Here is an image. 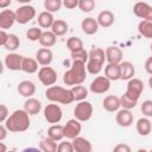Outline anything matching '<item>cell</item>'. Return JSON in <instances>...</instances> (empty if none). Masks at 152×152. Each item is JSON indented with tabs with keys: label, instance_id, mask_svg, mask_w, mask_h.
<instances>
[{
	"label": "cell",
	"instance_id": "6da1fadb",
	"mask_svg": "<svg viewBox=\"0 0 152 152\" xmlns=\"http://www.w3.org/2000/svg\"><path fill=\"white\" fill-rule=\"evenodd\" d=\"M4 124L7 127L8 132H25L31 124L30 114L25 109H17L7 118Z\"/></svg>",
	"mask_w": 152,
	"mask_h": 152
},
{
	"label": "cell",
	"instance_id": "7a4b0ae2",
	"mask_svg": "<svg viewBox=\"0 0 152 152\" xmlns=\"http://www.w3.org/2000/svg\"><path fill=\"white\" fill-rule=\"evenodd\" d=\"M87 65L82 61H72L71 68L66 70L63 75V82L66 86H77L82 84L87 75Z\"/></svg>",
	"mask_w": 152,
	"mask_h": 152
},
{
	"label": "cell",
	"instance_id": "3957f363",
	"mask_svg": "<svg viewBox=\"0 0 152 152\" xmlns=\"http://www.w3.org/2000/svg\"><path fill=\"white\" fill-rule=\"evenodd\" d=\"M45 97L50 102L62 103V104H70L75 101L74 94L71 89L63 88L61 86H50L45 90Z\"/></svg>",
	"mask_w": 152,
	"mask_h": 152
},
{
	"label": "cell",
	"instance_id": "277c9868",
	"mask_svg": "<svg viewBox=\"0 0 152 152\" xmlns=\"http://www.w3.org/2000/svg\"><path fill=\"white\" fill-rule=\"evenodd\" d=\"M106 61V52L101 48L93 46L89 51V57L87 62V71L91 75H97L103 68Z\"/></svg>",
	"mask_w": 152,
	"mask_h": 152
},
{
	"label": "cell",
	"instance_id": "5b68a950",
	"mask_svg": "<svg viewBox=\"0 0 152 152\" xmlns=\"http://www.w3.org/2000/svg\"><path fill=\"white\" fill-rule=\"evenodd\" d=\"M91 115H93V104L86 100L78 101V103L74 108V116L81 122H84L88 121L91 118Z\"/></svg>",
	"mask_w": 152,
	"mask_h": 152
},
{
	"label": "cell",
	"instance_id": "8992f818",
	"mask_svg": "<svg viewBox=\"0 0 152 152\" xmlns=\"http://www.w3.org/2000/svg\"><path fill=\"white\" fill-rule=\"evenodd\" d=\"M37 14V11L33 6L31 5H21L20 7H18L15 10V17H17V23L25 25L28 21H31L32 19H34Z\"/></svg>",
	"mask_w": 152,
	"mask_h": 152
},
{
	"label": "cell",
	"instance_id": "52a82bcc",
	"mask_svg": "<svg viewBox=\"0 0 152 152\" xmlns=\"http://www.w3.org/2000/svg\"><path fill=\"white\" fill-rule=\"evenodd\" d=\"M44 118L49 124H58L62 120L63 116V112L62 108L56 103V102H51L50 104H46L44 107Z\"/></svg>",
	"mask_w": 152,
	"mask_h": 152
},
{
	"label": "cell",
	"instance_id": "ba28073f",
	"mask_svg": "<svg viewBox=\"0 0 152 152\" xmlns=\"http://www.w3.org/2000/svg\"><path fill=\"white\" fill-rule=\"evenodd\" d=\"M38 78L43 86H53L57 81V72L53 68L44 65L38 70Z\"/></svg>",
	"mask_w": 152,
	"mask_h": 152
},
{
	"label": "cell",
	"instance_id": "9c48e42d",
	"mask_svg": "<svg viewBox=\"0 0 152 152\" xmlns=\"http://www.w3.org/2000/svg\"><path fill=\"white\" fill-rule=\"evenodd\" d=\"M109 88H110V80L107 78L106 76L95 77L89 86L90 91L94 94H104L109 90Z\"/></svg>",
	"mask_w": 152,
	"mask_h": 152
},
{
	"label": "cell",
	"instance_id": "30bf717a",
	"mask_svg": "<svg viewBox=\"0 0 152 152\" xmlns=\"http://www.w3.org/2000/svg\"><path fill=\"white\" fill-rule=\"evenodd\" d=\"M63 129H64V138L72 140L74 138L78 137L80 133H81V131H82L81 121L77 120L76 118H75V119H70V120H68L66 124L63 126Z\"/></svg>",
	"mask_w": 152,
	"mask_h": 152
},
{
	"label": "cell",
	"instance_id": "8fae6325",
	"mask_svg": "<svg viewBox=\"0 0 152 152\" xmlns=\"http://www.w3.org/2000/svg\"><path fill=\"white\" fill-rule=\"evenodd\" d=\"M133 13L140 19L152 21V6L148 5L147 2H144V1L135 2L133 6Z\"/></svg>",
	"mask_w": 152,
	"mask_h": 152
},
{
	"label": "cell",
	"instance_id": "7c38bea8",
	"mask_svg": "<svg viewBox=\"0 0 152 152\" xmlns=\"http://www.w3.org/2000/svg\"><path fill=\"white\" fill-rule=\"evenodd\" d=\"M144 83H142V81L141 80H139V78H131V80H128V83H127V88H126V93L128 94V95H131V96H133L134 99H137V100H139V97H140V95L142 94V91H144Z\"/></svg>",
	"mask_w": 152,
	"mask_h": 152
},
{
	"label": "cell",
	"instance_id": "4fadbf2b",
	"mask_svg": "<svg viewBox=\"0 0 152 152\" xmlns=\"http://www.w3.org/2000/svg\"><path fill=\"white\" fill-rule=\"evenodd\" d=\"M23 58H24V57H23L21 55L15 53V52H11V53H8V55L5 56V59H4L5 66H6L8 70H12V71L21 70Z\"/></svg>",
	"mask_w": 152,
	"mask_h": 152
},
{
	"label": "cell",
	"instance_id": "5bb4252c",
	"mask_svg": "<svg viewBox=\"0 0 152 152\" xmlns=\"http://www.w3.org/2000/svg\"><path fill=\"white\" fill-rule=\"evenodd\" d=\"M17 21L15 11L12 10H2L0 12V28L7 30L13 26V24Z\"/></svg>",
	"mask_w": 152,
	"mask_h": 152
},
{
	"label": "cell",
	"instance_id": "9a60e30c",
	"mask_svg": "<svg viewBox=\"0 0 152 152\" xmlns=\"http://www.w3.org/2000/svg\"><path fill=\"white\" fill-rule=\"evenodd\" d=\"M115 121L120 127H129L133 124V114L131 109H119L115 115Z\"/></svg>",
	"mask_w": 152,
	"mask_h": 152
},
{
	"label": "cell",
	"instance_id": "2e32d148",
	"mask_svg": "<svg viewBox=\"0 0 152 152\" xmlns=\"http://www.w3.org/2000/svg\"><path fill=\"white\" fill-rule=\"evenodd\" d=\"M106 61L108 63H118L120 64L122 62L124 52L119 46H108L106 50Z\"/></svg>",
	"mask_w": 152,
	"mask_h": 152
},
{
	"label": "cell",
	"instance_id": "e0dca14e",
	"mask_svg": "<svg viewBox=\"0 0 152 152\" xmlns=\"http://www.w3.org/2000/svg\"><path fill=\"white\" fill-rule=\"evenodd\" d=\"M17 90L24 97H32V95H34L36 93V84L32 81L24 80L18 84Z\"/></svg>",
	"mask_w": 152,
	"mask_h": 152
},
{
	"label": "cell",
	"instance_id": "ac0fdd59",
	"mask_svg": "<svg viewBox=\"0 0 152 152\" xmlns=\"http://www.w3.org/2000/svg\"><path fill=\"white\" fill-rule=\"evenodd\" d=\"M97 23H99V26L101 27H110L113 24H114V20H115V17H114V13L109 10H104L102 12H100L97 14V18H96Z\"/></svg>",
	"mask_w": 152,
	"mask_h": 152
},
{
	"label": "cell",
	"instance_id": "d6986e66",
	"mask_svg": "<svg viewBox=\"0 0 152 152\" xmlns=\"http://www.w3.org/2000/svg\"><path fill=\"white\" fill-rule=\"evenodd\" d=\"M102 107L107 110V112H110V113H114V112H118L121 107V103H120V97L115 96V95H108L103 99L102 101Z\"/></svg>",
	"mask_w": 152,
	"mask_h": 152
},
{
	"label": "cell",
	"instance_id": "ffe728a7",
	"mask_svg": "<svg viewBox=\"0 0 152 152\" xmlns=\"http://www.w3.org/2000/svg\"><path fill=\"white\" fill-rule=\"evenodd\" d=\"M36 59L42 66L50 65L53 59V53L49 48H40L36 53Z\"/></svg>",
	"mask_w": 152,
	"mask_h": 152
},
{
	"label": "cell",
	"instance_id": "44dd1931",
	"mask_svg": "<svg viewBox=\"0 0 152 152\" xmlns=\"http://www.w3.org/2000/svg\"><path fill=\"white\" fill-rule=\"evenodd\" d=\"M72 142V146H74V151L76 152H90L93 150V146H91V142L83 138V137H76L71 140Z\"/></svg>",
	"mask_w": 152,
	"mask_h": 152
},
{
	"label": "cell",
	"instance_id": "7402d4cb",
	"mask_svg": "<svg viewBox=\"0 0 152 152\" xmlns=\"http://www.w3.org/2000/svg\"><path fill=\"white\" fill-rule=\"evenodd\" d=\"M81 28L82 31L88 34V36H91V34H95L99 30V23L95 18H91V17H88L86 19L82 20L81 23Z\"/></svg>",
	"mask_w": 152,
	"mask_h": 152
},
{
	"label": "cell",
	"instance_id": "603a6c76",
	"mask_svg": "<svg viewBox=\"0 0 152 152\" xmlns=\"http://www.w3.org/2000/svg\"><path fill=\"white\" fill-rule=\"evenodd\" d=\"M120 70H121L120 80H124V81H128V80L133 78V76L135 74V68H134L133 63H131L129 61L121 62L120 63Z\"/></svg>",
	"mask_w": 152,
	"mask_h": 152
},
{
	"label": "cell",
	"instance_id": "cb8c5ba5",
	"mask_svg": "<svg viewBox=\"0 0 152 152\" xmlns=\"http://www.w3.org/2000/svg\"><path fill=\"white\" fill-rule=\"evenodd\" d=\"M104 76L107 78H109L110 81L120 80V76H121L120 64H118V63H108L104 66Z\"/></svg>",
	"mask_w": 152,
	"mask_h": 152
},
{
	"label": "cell",
	"instance_id": "d4e9b609",
	"mask_svg": "<svg viewBox=\"0 0 152 152\" xmlns=\"http://www.w3.org/2000/svg\"><path fill=\"white\" fill-rule=\"evenodd\" d=\"M37 21H38V25L39 27L42 28H51L53 21H55V18H53V14L49 11H43L38 14V18H37Z\"/></svg>",
	"mask_w": 152,
	"mask_h": 152
},
{
	"label": "cell",
	"instance_id": "484cf974",
	"mask_svg": "<svg viewBox=\"0 0 152 152\" xmlns=\"http://www.w3.org/2000/svg\"><path fill=\"white\" fill-rule=\"evenodd\" d=\"M24 109L30 115H37L42 109V103L39 100L34 97H27V100L24 103Z\"/></svg>",
	"mask_w": 152,
	"mask_h": 152
},
{
	"label": "cell",
	"instance_id": "4316f807",
	"mask_svg": "<svg viewBox=\"0 0 152 152\" xmlns=\"http://www.w3.org/2000/svg\"><path fill=\"white\" fill-rule=\"evenodd\" d=\"M151 131H152V124H151V121L148 120L147 116L138 119V121H137V132L141 137L148 135L151 133Z\"/></svg>",
	"mask_w": 152,
	"mask_h": 152
},
{
	"label": "cell",
	"instance_id": "83f0119b",
	"mask_svg": "<svg viewBox=\"0 0 152 152\" xmlns=\"http://www.w3.org/2000/svg\"><path fill=\"white\" fill-rule=\"evenodd\" d=\"M69 30V25L66 21L62 20V19H55L52 26H51V31L57 36V37H62L64 36Z\"/></svg>",
	"mask_w": 152,
	"mask_h": 152
},
{
	"label": "cell",
	"instance_id": "f1b7e54d",
	"mask_svg": "<svg viewBox=\"0 0 152 152\" xmlns=\"http://www.w3.org/2000/svg\"><path fill=\"white\" fill-rule=\"evenodd\" d=\"M38 61L30 58V57H24L23 63H21V70L27 74H34L38 71Z\"/></svg>",
	"mask_w": 152,
	"mask_h": 152
},
{
	"label": "cell",
	"instance_id": "f546056e",
	"mask_svg": "<svg viewBox=\"0 0 152 152\" xmlns=\"http://www.w3.org/2000/svg\"><path fill=\"white\" fill-rule=\"evenodd\" d=\"M48 137L53 139L55 141H61L64 138V129L63 126L59 124H53L48 129Z\"/></svg>",
	"mask_w": 152,
	"mask_h": 152
},
{
	"label": "cell",
	"instance_id": "4dcf8cb0",
	"mask_svg": "<svg viewBox=\"0 0 152 152\" xmlns=\"http://www.w3.org/2000/svg\"><path fill=\"white\" fill-rule=\"evenodd\" d=\"M56 42H57V36L52 31H44L39 39V44L44 48H51L56 44Z\"/></svg>",
	"mask_w": 152,
	"mask_h": 152
},
{
	"label": "cell",
	"instance_id": "1f68e13d",
	"mask_svg": "<svg viewBox=\"0 0 152 152\" xmlns=\"http://www.w3.org/2000/svg\"><path fill=\"white\" fill-rule=\"evenodd\" d=\"M57 141L51 139L50 137L46 135V138L42 139L39 142V148L44 152H56L57 151Z\"/></svg>",
	"mask_w": 152,
	"mask_h": 152
},
{
	"label": "cell",
	"instance_id": "d6a6232c",
	"mask_svg": "<svg viewBox=\"0 0 152 152\" xmlns=\"http://www.w3.org/2000/svg\"><path fill=\"white\" fill-rule=\"evenodd\" d=\"M138 31L145 38H152V21L142 19L138 24Z\"/></svg>",
	"mask_w": 152,
	"mask_h": 152
},
{
	"label": "cell",
	"instance_id": "836d02e7",
	"mask_svg": "<svg viewBox=\"0 0 152 152\" xmlns=\"http://www.w3.org/2000/svg\"><path fill=\"white\" fill-rule=\"evenodd\" d=\"M71 91L74 94V99L75 101H82L86 100L88 96V89L84 86L77 84V86H72L71 87Z\"/></svg>",
	"mask_w": 152,
	"mask_h": 152
},
{
	"label": "cell",
	"instance_id": "e575fe53",
	"mask_svg": "<svg viewBox=\"0 0 152 152\" xmlns=\"http://www.w3.org/2000/svg\"><path fill=\"white\" fill-rule=\"evenodd\" d=\"M66 48H68V50L70 52H75V51H78V50L84 49L83 48V42L78 37H70V38H68V40H66Z\"/></svg>",
	"mask_w": 152,
	"mask_h": 152
},
{
	"label": "cell",
	"instance_id": "d590c367",
	"mask_svg": "<svg viewBox=\"0 0 152 152\" xmlns=\"http://www.w3.org/2000/svg\"><path fill=\"white\" fill-rule=\"evenodd\" d=\"M120 103H121V107L122 108H126V109H133L137 103H138V100L134 99L133 96L128 95L126 91L124 93V95H121L120 97Z\"/></svg>",
	"mask_w": 152,
	"mask_h": 152
},
{
	"label": "cell",
	"instance_id": "8d00e7d4",
	"mask_svg": "<svg viewBox=\"0 0 152 152\" xmlns=\"http://www.w3.org/2000/svg\"><path fill=\"white\" fill-rule=\"evenodd\" d=\"M19 46H20V39H19V37L17 34H14V33H10L8 34V39H7V42H6V44H5L4 48L6 50H8V51H15Z\"/></svg>",
	"mask_w": 152,
	"mask_h": 152
},
{
	"label": "cell",
	"instance_id": "74e56055",
	"mask_svg": "<svg viewBox=\"0 0 152 152\" xmlns=\"http://www.w3.org/2000/svg\"><path fill=\"white\" fill-rule=\"evenodd\" d=\"M63 6V0H44V8L51 13L58 12Z\"/></svg>",
	"mask_w": 152,
	"mask_h": 152
},
{
	"label": "cell",
	"instance_id": "f35d334b",
	"mask_svg": "<svg viewBox=\"0 0 152 152\" xmlns=\"http://www.w3.org/2000/svg\"><path fill=\"white\" fill-rule=\"evenodd\" d=\"M43 34V31H42V27H31L27 30L26 32V38L30 40V42H39L40 37Z\"/></svg>",
	"mask_w": 152,
	"mask_h": 152
},
{
	"label": "cell",
	"instance_id": "ab89813d",
	"mask_svg": "<svg viewBox=\"0 0 152 152\" xmlns=\"http://www.w3.org/2000/svg\"><path fill=\"white\" fill-rule=\"evenodd\" d=\"M95 0H78V8L84 13L91 12L95 8Z\"/></svg>",
	"mask_w": 152,
	"mask_h": 152
},
{
	"label": "cell",
	"instance_id": "60d3db41",
	"mask_svg": "<svg viewBox=\"0 0 152 152\" xmlns=\"http://www.w3.org/2000/svg\"><path fill=\"white\" fill-rule=\"evenodd\" d=\"M70 57L72 61H82V62H88V57H89V52L86 51V49L75 51V52H70Z\"/></svg>",
	"mask_w": 152,
	"mask_h": 152
},
{
	"label": "cell",
	"instance_id": "b9f144b4",
	"mask_svg": "<svg viewBox=\"0 0 152 152\" xmlns=\"http://www.w3.org/2000/svg\"><path fill=\"white\" fill-rule=\"evenodd\" d=\"M140 110H141V113H142L144 116L152 118V100H145L141 103Z\"/></svg>",
	"mask_w": 152,
	"mask_h": 152
},
{
	"label": "cell",
	"instance_id": "7bdbcfd3",
	"mask_svg": "<svg viewBox=\"0 0 152 152\" xmlns=\"http://www.w3.org/2000/svg\"><path fill=\"white\" fill-rule=\"evenodd\" d=\"M57 151L58 152H72L74 151L72 142L71 141H68V140L61 141L59 145H58V147H57Z\"/></svg>",
	"mask_w": 152,
	"mask_h": 152
},
{
	"label": "cell",
	"instance_id": "ee69618b",
	"mask_svg": "<svg viewBox=\"0 0 152 152\" xmlns=\"http://www.w3.org/2000/svg\"><path fill=\"white\" fill-rule=\"evenodd\" d=\"M8 116H10V114H8V108H7V106H6V104H0V122L4 124V122L7 120Z\"/></svg>",
	"mask_w": 152,
	"mask_h": 152
},
{
	"label": "cell",
	"instance_id": "f6af8a7d",
	"mask_svg": "<svg viewBox=\"0 0 152 152\" xmlns=\"http://www.w3.org/2000/svg\"><path fill=\"white\" fill-rule=\"evenodd\" d=\"M63 6L68 10H74L78 7V0H63Z\"/></svg>",
	"mask_w": 152,
	"mask_h": 152
},
{
	"label": "cell",
	"instance_id": "bcb514c9",
	"mask_svg": "<svg viewBox=\"0 0 152 152\" xmlns=\"http://www.w3.org/2000/svg\"><path fill=\"white\" fill-rule=\"evenodd\" d=\"M114 152H131V147L127 144H118L114 148Z\"/></svg>",
	"mask_w": 152,
	"mask_h": 152
},
{
	"label": "cell",
	"instance_id": "7dc6e473",
	"mask_svg": "<svg viewBox=\"0 0 152 152\" xmlns=\"http://www.w3.org/2000/svg\"><path fill=\"white\" fill-rule=\"evenodd\" d=\"M7 39H8V33H7L5 30H1V31H0V45L5 46Z\"/></svg>",
	"mask_w": 152,
	"mask_h": 152
},
{
	"label": "cell",
	"instance_id": "c3c4849f",
	"mask_svg": "<svg viewBox=\"0 0 152 152\" xmlns=\"http://www.w3.org/2000/svg\"><path fill=\"white\" fill-rule=\"evenodd\" d=\"M145 70L148 75H152V56L148 57L145 62Z\"/></svg>",
	"mask_w": 152,
	"mask_h": 152
},
{
	"label": "cell",
	"instance_id": "681fc988",
	"mask_svg": "<svg viewBox=\"0 0 152 152\" xmlns=\"http://www.w3.org/2000/svg\"><path fill=\"white\" fill-rule=\"evenodd\" d=\"M7 132H8L7 127L5 126V124H2V125L0 126V141H2V140L6 139V137H7Z\"/></svg>",
	"mask_w": 152,
	"mask_h": 152
},
{
	"label": "cell",
	"instance_id": "f907efd6",
	"mask_svg": "<svg viewBox=\"0 0 152 152\" xmlns=\"http://www.w3.org/2000/svg\"><path fill=\"white\" fill-rule=\"evenodd\" d=\"M12 2V0H0V8H6L7 6H10Z\"/></svg>",
	"mask_w": 152,
	"mask_h": 152
},
{
	"label": "cell",
	"instance_id": "816d5d0a",
	"mask_svg": "<svg viewBox=\"0 0 152 152\" xmlns=\"http://www.w3.org/2000/svg\"><path fill=\"white\" fill-rule=\"evenodd\" d=\"M18 2H20V4H23V5H27V4H30L32 0H17Z\"/></svg>",
	"mask_w": 152,
	"mask_h": 152
},
{
	"label": "cell",
	"instance_id": "f5cc1de1",
	"mask_svg": "<svg viewBox=\"0 0 152 152\" xmlns=\"http://www.w3.org/2000/svg\"><path fill=\"white\" fill-rule=\"evenodd\" d=\"M148 86H150V88L152 89V75L148 77Z\"/></svg>",
	"mask_w": 152,
	"mask_h": 152
},
{
	"label": "cell",
	"instance_id": "db71d44e",
	"mask_svg": "<svg viewBox=\"0 0 152 152\" xmlns=\"http://www.w3.org/2000/svg\"><path fill=\"white\" fill-rule=\"evenodd\" d=\"M0 146H1V151H0V152H5V151H6V147H5V145H4L2 142H0Z\"/></svg>",
	"mask_w": 152,
	"mask_h": 152
},
{
	"label": "cell",
	"instance_id": "11a10c76",
	"mask_svg": "<svg viewBox=\"0 0 152 152\" xmlns=\"http://www.w3.org/2000/svg\"><path fill=\"white\" fill-rule=\"evenodd\" d=\"M150 48H151V51H152V43H151V46Z\"/></svg>",
	"mask_w": 152,
	"mask_h": 152
}]
</instances>
